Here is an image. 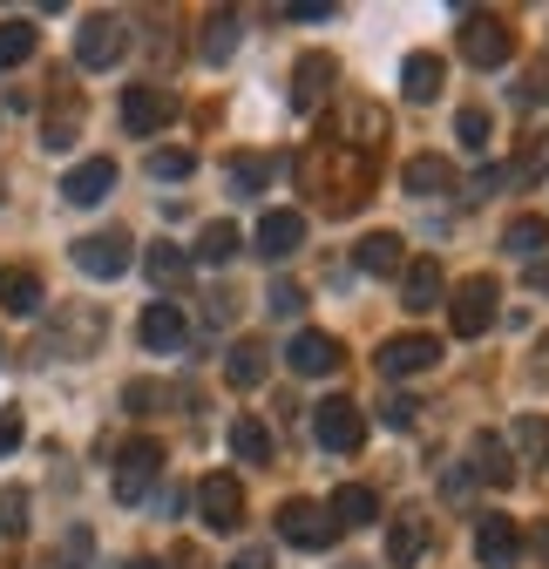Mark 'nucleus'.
<instances>
[{"label":"nucleus","mask_w":549,"mask_h":569,"mask_svg":"<svg viewBox=\"0 0 549 569\" xmlns=\"http://www.w3.org/2000/svg\"><path fill=\"white\" fill-rule=\"evenodd\" d=\"M264 373H271V352H264L258 339H238V346L224 352V380H231V387H258Z\"/></svg>","instance_id":"b1692460"},{"label":"nucleus","mask_w":549,"mask_h":569,"mask_svg":"<svg viewBox=\"0 0 549 569\" xmlns=\"http://www.w3.org/2000/svg\"><path fill=\"white\" fill-rule=\"evenodd\" d=\"M286 14H292V21H326L332 8H326V0H312V8H306V0H299V8H286Z\"/></svg>","instance_id":"79ce46f5"},{"label":"nucleus","mask_w":549,"mask_h":569,"mask_svg":"<svg viewBox=\"0 0 549 569\" xmlns=\"http://www.w3.org/2000/svg\"><path fill=\"white\" fill-rule=\"evenodd\" d=\"M238 48V14H211L203 21V61H231Z\"/></svg>","instance_id":"2f4dec72"},{"label":"nucleus","mask_w":549,"mask_h":569,"mask_svg":"<svg viewBox=\"0 0 549 569\" xmlns=\"http://www.w3.org/2000/svg\"><path fill=\"white\" fill-rule=\"evenodd\" d=\"M0 306H8V312H41V278L34 271H0Z\"/></svg>","instance_id":"cd10ccee"},{"label":"nucleus","mask_w":549,"mask_h":569,"mask_svg":"<svg viewBox=\"0 0 549 569\" xmlns=\"http://www.w3.org/2000/svg\"><path fill=\"white\" fill-rule=\"evenodd\" d=\"M353 264H360L367 278H400V271H407V251H400L393 231H367V238L353 244Z\"/></svg>","instance_id":"f3484780"},{"label":"nucleus","mask_w":549,"mask_h":569,"mask_svg":"<svg viewBox=\"0 0 549 569\" xmlns=\"http://www.w3.org/2000/svg\"><path fill=\"white\" fill-rule=\"evenodd\" d=\"M536 556H542V562H549V522H542V529H536Z\"/></svg>","instance_id":"c03bdc74"},{"label":"nucleus","mask_w":549,"mask_h":569,"mask_svg":"<svg viewBox=\"0 0 549 569\" xmlns=\"http://www.w3.org/2000/svg\"><path fill=\"white\" fill-rule=\"evenodd\" d=\"M509 441H516V455H529V461H549V413H522Z\"/></svg>","instance_id":"7c9ffc66"},{"label":"nucleus","mask_w":549,"mask_h":569,"mask_svg":"<svg viewBox=\"0 0 549 569\" xmlns=\"http://www.w3.org/2000/svg\"><path fill=\"white\" fill-rule=\"evenodd\" d=\"M224 569H271V549H238Z\"/></svg>","instance_id":"a19ab883"},{"label":"nucleus","mask_w":549,"mask_h":569,"mask_svg":"<svg viewBox=\"0 0 549 569\" xmlns=\"http://www.w3.org/2000/svg\"><path fill=\"white\" fill-rule=\"evenodd\" d=\"M238 244H244V238H238V224H224V218L197 231V258H203V264H231V258H238Z\"/></svg>","instance_id":"c85d7f7f"},{"label":"nucleus","mask_w":549,"mask_h":569,"mask_svg":"<svg viewBox=\"0 0 549 569\" xmlns=\"http://www.w3.org/2000/svg\"><path fill=\"white\" fill-rule=\"evenodd\" d=\"M312 435H319V448H332V455H353L360 441H367V413H360V400H319L312 407Z\"/></svg>","instance_id":"f03ea898"},{"label":"nucleus","mask_w":549,"mask_h":569,"mask_svg":"<svg viewBox=\"0 0 549 569\" xmlns=\"http://www.w3.org/2000/svg\"><path fill=\"white\" fill-rule=\"evenodd\" d=\"M286 367L299 373V380H326V373H339V339L332 332H292V346H286Z\"/></svg>","instance_id":"9b49d317"},{"label":"nucleus","mask_w":549,"mask_h":569,"mask_svg":"<svg viewBox=\"0 0 549 569\" xmlns=\"http://www.w3.org/2000/svg\"><path fill=\"white\" fill-rule=\"evenodd\" d=\"M190 170H197L190 150H150V177H157V183H183Z\"/></svg>","instance_id":"473e14b6"},{"label":"nucleus","mask_w":549,"mask_h":569,"mask_svg":"<svg viewBox=\"0 0 549 569\" xmlns=\"http://www.w3.org/2000/svg\"><path fill=\"white\" fill-rule=\"evenodd\" d=\"M279 536H286L292 549H332L339 522H332L326 502H306V495H292V502H279Z\"/></svg>","instance_id":"7ed1b4c3"},{"label":"nucleus","mask_w":549,"mask_h":569,"mask_svg":"<svg viewBox=\"0 0 549 569\" xmlns=\"http://www.w3.org/2000/svg\"><path fill=\"white\" fill-rule=\"evenodd\" d=\"M502 251H509V258L542 264V251H549V218H536V210H529V218H516V224L502 231Z\"/></svg>","instance_id":"393cba45"},{"label":"nucleus","mask_w":549,"mask_h":569,"mask_svg":"<svg viewBox=\"0 0 549 569\" xmlns=\"http://www.w3.org/2000/svg\"><path fill=\"white\" fill-rule=\"evenodd\" d=\"M400 183H407V197H448L461 177H455V163H448V157H415V163L400 170Z\"/></svg>","instance_id":"412c9836"},{"label":"nucleus","mask_w":549,"mask_h":569,"mask_svg":"<svg viewBox=\"0 0 549 569\" xmlns=\"http://www.w3.org/2000/svg\"><path fill=\"white\" fill-rule=\"evenodd\" d=\"M461 54H468L475 68H502V61L516 54V34L502 28V14H468V21H461Z\"/></svg>","instance_id":"0eeeda50"},{"label":"nucleus","mask_w":549,"mask_h":569,"mask_svg":"<svg viewBox=\"0 0 549 569\" xmlns=\"http://www.w3.org/2000/svg\"><path fill=\"white\" fill-rule=\"evenodd\" d=\"M428 556V522L421 516H393V529H387V562L393 569H415Z\"/></svg>","instance_id":"4be33fe9"},{"label":"nucleus","mask_w":549,"mask_h":569,"mask_svg":"<svg viewBox=\"0 0 549 569\" xmlns=\"http://www.w3.org/2000/svg\"><path fill=\"white\" fill-rule=\"evenodd\" d=\"M122 48H129V28H122L116 14H89L82 34H76V61H82V68H116Z\"/></svg>","instance_id":"1a4fd4ad"},{"label":"nucleus","mask_w":549,"mask_h":569,"mask_svg":"<svg viewBox=\"0 0 549 569\" xmlns=\"http://www.w3.org/2000/svg\"><path fill=\"white\" fill-rule=\"evenodd\" d=\"M529 292H542V299H549V258H542V264H529Z\"/></svg>","instance_id":"37998d69"},{"label":"nucleus","mask_w":549,"mask_h":569,"mask_svg":"<svg viewBox=\"0 0 549 569\" xmlns=\"http://www.w3.org/2000/svg\"><path fill=\"white\" fill-rule=\"evenodd\" d=\"M21 435H28V427H21V413H14V407H0V461H8V455L21 448Z\"/></svg>","instance_id":"4c0bfd02"},{"label":"nucleus","mask_w":549,"mask_h":569,"mask_svg":"<svg viewBox=\"0 0 549 569\" xmlns=\"http://www.w3.org/2000/svg\"><path fill=\"white\" fill-rule=\"evenodd\" d=\"M400 306H407V312H435V306H448V278H441L435 258H415V264L400 271Z\"/></svg>","instance_id":"4468645a"},{"label":"nucleus","mask_w":549,"mask_h":569,"mask_svg":"<svg viewBox=\"0 0 549 569\" xmlns=\"http://www.w3.org/2000/svg\"><path fill=\"white\" fill-rule=\"evenodd\" d=\"M441 360V339L435 332H393L380 352H373V367L387 373V380H407V373H428Z\"/></svg>","instance_id":"39448f33"},{"label":"nucleus","mask_w":549,"mask_h":569,"mask_svg":"<svg viewBox=\"0 0 549 569\" xmlns=\"http://www.w3.org/2000/svg\"><path fill=\"white\" fill-rule=\"evenodd\" d=\"M251 244H258V258H271V264H279V258H292V251L306 244V218H299V210H264Z\"/></svg>","instance_id":"2eb2a0df"},{"label":"nucleus","mask_w":549,"mask_h":569,"mask_svg":"<svg viewBox=\"0 0 549 569\" xmlns=\"http://www.w3.org/2000/svg\"><path fill=\"white\" fill-rule=\"evenodd\" d=\"M353 569H360V562H353Z\"/></svg>","instance_id":"49530a36"},{"label":"nucleus","mask_w":549,"mask_h":569,"mask_svg":"<svg viewBox=\"0 0 549 569\" xmlns=\"http://www.w3.org/2000/svg\"><path fill=\"white\" fill-rule=\"evenodd\" d=\"M136 339H143L150 352H183V339H190V319H183L170 299H157V306H143V319H136Z\"/></svg>","instance_id":"ddd939ff"},{"label":"nucleus","mask_w":549,"mask_h":569,"mask_svg":"<svg viewBox=\"0 0 549 569\" xmlns=\"http://www.w3.org/2000/svg\"><path fill=\"white\" fill-rule=\"evenodd\" d=\"M129 569H170V562H129Z\"/></svg>","instance_id":"a18cd8bd"},{"label":"nucleus","mask_w":549,"mask_h":569,"mask_svg":"<svg viewBox=\"0 0 549 569\" xmlns=\"http://www.w3.org/2000/svg\"><path fill=\"white\" fill-rule=\"evenodd\" d=\"M475 556H482V569H516V556H522L516 516H482L475 522Z\"/></svg>","instance_id":"f8f14e48"},{"label":"nucleus","mask_w":549,"mask_h":569,"mask_svg":"<svg viewBox=\"0 0 549 569\" xmlns=\"http://www.w3.org/2000/svg\"><path fill=\"white\" fill-rule=\"evenodd\" d=\"M475 481H489V488H509L516 481V461H509V441L502 435H489V427H482V435H475V468H468Z\"/></svg>","instance_id":"a211bd4d"},{"label":"nucleus","mask_w":549,"mask_h":569,"mask_svg":"<svg viewBox=\"0 0 549 569\" xmlns=\"http://www.w3.org/2000/svg\"><path fill=\"white\" fill-rule=\"evenodd\" d=\"M332 76H339V61H332V54H306V61L292 68V102H299V109H319L326 89H332Z\"/></svg>","instance_id":"aec40b11"},{"label":"nucleus","mask_w":549,"mask_h":569,"mask_svg":"<svg viewBox=\"0 0 549 569\" xmlns=\"http://www.w3.org/2000/svg\"><path fill=\"white\" fill-rule=\"evenodd\" d=\"M231 455L251 461V468H264L271 461V427L264 420H231Z\"/></svg>","instance_id":"bb28decb"},{"label":"nucleus","mask_w":549,"mask_h":569,"mask_svg":"<svg viewBox=\"0 0 549 569\" xmlns=\"http://www.w3.org/2000/svg\"><path fill=\"white\" fill-rule=\"evenodd\" d=\"M129 238L122 231H96V238H76V271L82 278H122L129 271Z\"/></svg>","instance_id":"9d476101"},{"label":"nucleus","mask_w":549,"mask_h":569,"mask_svg":"<svg viewBox=\"0 0 549 569\" xmlns=\"http://www.w3.org/2000/svg\"><path fill=\"white\" fill-rule=\"evenodd\" d=\"M109 190H116V163H109V157H89V163H76V170L61 177V197H68V203H82V210L102 203Z\"/></svg>","instance_id":"dca6fc26"},{"label":"nucleus","mask_w":549,"mask_h":569,"mask_svg":"<svg viewBox=\"0 0 549 569\" xmlns=\"http://www.w3.org/2000/svg\"><path fill=\"white\" fill-rule=\"evenodd\" d=\"M400 96H407V102H435V96H441V54H407Z\"/></svg>","instance_id":"5701e85b"},{"label":"nucleus","mask_w":549,"mask_h":569,"mask_svg":"<svg viewBox=\"0 0 549 569\" xmlns=\"http://www.w3.org/2000/svg\"><path fill=\"white\" fill-rule=\"evenodd\" d=\"M170 116H177V96H170V89H157V82L122 89V129H129V136H157Z\"/></svg>","instance_id":"6e6552de"},{"label":"nucleus","mask_w":549,"mask_h":569,"mask_svg":"<svg viewBox=\"0 0 549 569\" xmlns=\"http://www.w3.org/2000/svg\"><path fill=\"white\" fill-rule=\"evenodd\" d=\"M258 183H264V163H258V157H231V190H238V197H251Z\"/></svg>","instance_id":"c9c22d12"},{"label":"nucleus","mask_w":549,"mask_h":569,"mask_svg":"<svg viewBox=\"0 0 549 569\" xmlns=\"http://www.w3.org/2000/svg\"><path fill=\"white\" fill-rule=\"evenodd\" d=\"M299 299H306V292H299L292 278H279V284H271V292H264V306H271V312H299Z\"/></svg>","instance_id":"58836bf2"},{"label":"nucleus","mask_w":549,"mask_h":569,"mask_svg":"<svg viewBox=\"0 0 549 569\" xmlns=\"http://www.w3.org/2000/svg\"><path fill=\"white\" fill-rule=\"evenodd\" d=\"M496 299H502V284H496L489 271H475L468 284H455V292H448V326H455V339H482V332L496 326Z\"/></svg>","instance_id":"f257e3e1"},{"label":"nucleus","mask_w":549,"mask_h":569,"mask_svg":"<svg viewBox=\"0 0 549 569\" xmlns=\"http://www.w3.org/2000/svg\"><path fill=\"white\" fill-rule=\"evenodd\" d=\"M163 475V441H129L116 455V502H143Z\"/></svg>","instance_id":"20e7f679"},{"label":"nucleus","mask_w":549,"mask_h":569,"mask_svg":"<svg viewBox=\"0 0 549 569\" xmlns=\"http://www.w3.org/2000/svg\"><path fill=\"white\" fill-rule=\"evenodd\" d=\"M332 522L339 529H367V522H380V495L373 488H360V481H347V488H332Z\"/></svg>","instance_id":"6ab92c4d"},{"label":"nucleus","mask_w":549,"mask_h":569,"mask_svg":"<svg viewBox=\"0 0 549 569\" xmlns=\"http://www.w3.org/2000/svg\"><path fill=\"white\" fill-rule=\"evenodd\" d=\"M34 41H41L34 21H0V68H21L34 54Z\"/></svg>","instance_id":"c756f323"},{"label":"nucleus","mask_w":549,"mask_h":569,"mask_svg":"<svg viewBox=\"0 0 549 569\" xmlns=\"http://www.w3.org/2000/svg\"><path fill=\"white\" fill-rule=\"evenodd\" d=\"M143 271L157 278V292H177V284L190 278V251H177V244H150V251H143Z\"/></svg>","instance_id":"a878e982"},{"label":"nucleus","mask_w":549,"mask_h":569,"mask_svg":"<svg viewBox=\"0 0 549 569\" xmlns=\"http://www.w3.org/2000/svg\"><path fill=\"white\" fill-rule=\"evenodd\" d=\"M516 96H522V102H549V61L529 68V82H516Z\"/></svg>","instance_id":"ea45409f"},{"label":"nucleus","mask_w":549,"mask_h":569,"mask_svg":"<svg viewBox=\"0 0 549 569\" xmlns=\"http://www.w3.org/2000/svg\"><path fill=\"white\" fill-rule=\"evenodd\" d=\"M28 529V488H0V536Z\"/></svg>","instance_id":"72a5a7b5"},{"label":"nucleus","mask_w":549,"mask_h":569,"mask_svg":"<svg viewBox=\"0 0 549 569\" xmlns=\"http://www.w3.org/2000/svg\"><path fill=\"white\" fill-rule=\"evenodd\" d=\"M455 136H461V150H489V109H461Z\"/></svg>","instance_id":"f704fd0d"},{"label":"nucleus","mask_w":549,"mask_h":569,"mask_svg":"<svg viewBox=\"0 0 549 569\" xmlns=\"http://www.w3.org/2000/svg\"><path fill=\"white\" fill-rule=\"evenodd\" d=\"M380 420H387V427H400V435H407V427L421 420V400H407V393H393V400L380 407Z\"/></svg>","instance_id":"e433bc0d"},{"label":"nucleus","mask_w":549,"mask_h":569,"mask_svg":"<svg viewBox=\"0 0 549 569\" xmlns=\"http://www.w3.org/2000/svg\"><path fill=\"white\" fill-rule=\"evenodd\" d=\"M197 516H203V529L231 536L244 522V488H238V475H203L197 481Z\"/></svg>","instance_id":"423d86ee"}]
</instances>
